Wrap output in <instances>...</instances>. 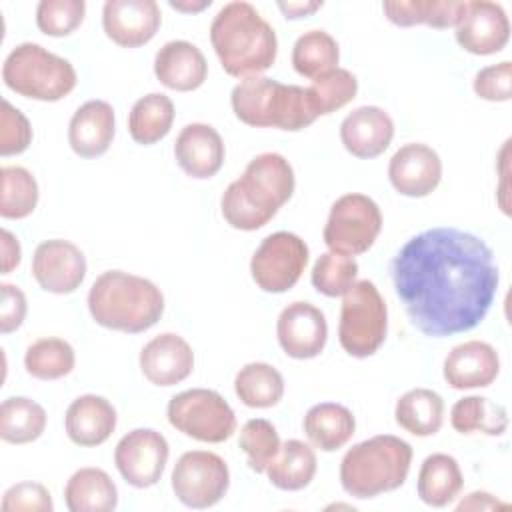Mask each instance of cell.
Here are the masks:
<instances>
[{"mask_svg": "<svg viewBox=\"0 0 512 512\" xmlns=\"http://www.w3.org/2000/svg\"><path fill=\"white\" fill-rule=\"evenodd\" d=\"M390 278L412 326L430 338L476 328L500 282L492 248L452 226L428 228L406 240L390 262Z\"/></svg>", "mask_w": 512, "mask_h": 512, "instance_id": "cell-1", "label": "cell"}, {"mask_svg": "<svg viewBox=\"0 0 512 512\" xmlns=\"http://www.w3.org/2000/svg\"><path fill=\"white\" fill-rule=\"evenodd\" d=\"M294 186V170L282 154H258L248 162L244 174L224 190L222 216L236 230H258L290 200Z\"/></svg>", "mask_w": 512, "mask_h": 512, "instance_id": "cell-2", "label": "cell"}, {"mask_svg": "<svg viewBox=\"0 0 512 512\" xmlns=\"http://www.w3.org/2000/svg\"><path fill=\"white\" fill-rule=\"evenodd\" d=\"M210 42L226 74L250 78L266 72L278 52L274 28L244 0L224 4L212 24Z\"/></svg>", "mask_w": 512, "mask_h": 512, "instance_id": "cell-3", "label": "cell"}, {"mask_svg": "<svg viewBox=\"0 0 512 512\" xmlns=\"http://www.w3.org/2000/svg\"><path fill=\"white\" fill-rule=\"evenodd\" d=\"M88 310L92 320L108 330L138 334L162 318L164 296L148 278L108 270L92 282Z\"/></svg>", "mask_w": 512, "mask_h": 512, "instance_id": "cell-4", "label": "cell"}, {"mask_svg": "<svg viewBox=\"0 0 512 512\" xmlns=\"http://www.w3.org/2000/svg\"><path fill=\"white\" fill-rule=\"evenodd\" d=\"M412 446L394 436L378 434L346 450L340 462V484L352 498L366 500L400 488L410 472Z\"/></svg>", "mask_w": 512, "mask_h": 512, "instance_id": "cell-5", "label": "cell"}, {"mask_svg": "<svg viewBox=\"0 0 512 512\" xmlns=\"http://www.w3.org/2000/svg\"><path fill=\"white\" fill-rule=\"evenodd\" d=\"M230 104L234 116L254 128L298 132L318 118L310 106L306 88L282 84L266 76L240 80L232 88Z\"/></svg>", "mask_w": 512, "mask_h": 512, "instance_id": "cell-6", "label": "cell"}, {"mask_svg": "<svg viewBox=\"0 0 512 512\" xmlns=\"http://www.w3.org/2000/svg\"><path fill=\"white\" fill-rule=\"evenodd\" d=\"M2 80L12 92L40 100L58 102L68 96L78 82L74 66L40 44H18L2 64Z\"/></svg>", "mask_w": 512, "mask_h": 512, "instance_id": "cell-7", "label": "cell"}, {"mask_svg": "<svg viewBox=\"0 0 512 512\" xmlns=\"http://www.w3.org/2000/svg\"><path fill=\"white\" fill-rule=\"evenodd\" d=\"M386 332L388 308L380 290L370 280H356L340 308V346L354 358H368L384 344Z\"/></svg>", "mask_w": 512, "mask_h": 512, "instance_id": "cell-8", "label": "cell"}, {"mask_svg": "<svg viewBox=\"0 0 512 512\" xmlns=\"http://www.w3.org/2000/svg\"><path fill=\"white\" fill-rule=\"evenodd\" d=\"M166 416L172 428L200 442L218 444L236 432L234 410L216 390L208 388H192L172 396Z\"/></svg>", "mask_w": 512, "mask_h": 512, "instance_id": "cell-9", "label": "cell"}, {"mask_svg": "<svg viewBox=\"0 0 512 512\" xmlns=\"http://www.w3.org/2000/svg\"><path fill=\"white\" fill-rule=\"evenodd\" d=\"M382 230V212L366 194L340 196L328 214L322 230L324 244L338 254L358 256L372 248Z\"/></svg>", "mask_w": 512, "mask_h": 512, "instance_id": "cell-10", "label": "cell"}, {"mask_svg": "<svg viewBox=\"0 0 512 512\" xmlns=\"http://www.w3.org/2000/svg\"><path fill=\"white\" fill-rule=\"evenodd\" d=\"M174 496L188 508L218 504L230 486V470L222 456L208 450L184 452L172 470Z\"/></svg>", "mask_w": 512, "mask_h": 512, "instance_id": "cell-11", "label": "cell"}, {"mask_svg": "<svg viewBox=\"0 0 512 512\" xmlns=\"http://www.w3.org/2000/svg\"><path fill=\"white\" fill-rule=\"evenodd\" d=\"M308 264L306 242L292 232L268 234L250 260V274L256 286L270 294L290 290Z\"/></svg>", "mask_w": 512, "mask_h": 512, "instance_id": "cell-12", "label": "cell"}, {"mask_svg": "<svg viewBox=\"0 0 512 512\" xmlns=\"http://www.w3.org/2000/svg\"><path fill=\"white\" fill-rule=\"evenodd\" d=\"M168 456V440L152 428L130 430L114 448V464L134 488L154 486L162 478Z\"/></svg>", "mask_w": 512, "mask_h": 512, "instance_id": "cell-13", "label": "cell"}, {"mask_svg": "<svg viewBox=\"0 0 512 512\" xmlns=\"http://www.w3.org/2000/svg\"><path fill=\"white\" fill-rule=\"evenodd\" d=\"M454 28L460 48L476 56H488L504 50L510 38V20L506 10L488 0L464 2Z\"/></svg>", "mask_w": 512, "mask_h": 512, "instance_id": "cell-14", "label": "cell"}, {"mask_svg": "<svg viewBox=\"0 0 512 512\" xmlns=\"http://www.w3.org/2000/svg\"><path fill=\"white\" fill-rule=\"evenodd\" d=\"M32 276L50 294H72L86 278V256L70 240H44L34 250Z\"/></svg>", "mask_w": 512, "mask_h": 512, "instance_id": "cell-15", "label": "cell"}, {"mask_svg": "<svg viewBox=\"0 0 512 512\" xmlns=\"http://www.w3.org/2000/svg\"><path fill=\"white\" fill-rule=\"evenodd\" d=\"M278 344L286 356L296 360L316 358L328 340V322L320 308L310 302L288 304L276 322Z\"/></svg>", "mask_w": 512, "mask_h": 512, "instance_id": "cell-16", "label": "cell"}, {"mask_svg": "<svg viewBox=\"0 0 512 512\" xmlns=\"http://www.w3.org/2000/svg\"><path fill=\"white\" fill-rule=\"evenodd\" d=\"M160 24L162 14L154 0H108L102 8V28L122 48L148 44Z\"/></svg>", "mask_w": 512, "mask_h": 512, "instance_id": "cell-17", "label": "cell"}, {"mask_svg": "<svg viewBox=\"0 0 512 512\" xmlns=\"http://www.w3.org/2000/svg\"><path fill=\"white\" fill-rule=\"evenodd\" d=\"M440 178V156L422 142L404 144L388 162V180L402 196L424 198L438 188Z\"/></svg>", "mask_w": 512, "mask_h": 512, "instance_id": "cell-18", "label": "cell"}, {"mask_svg": "<svg viewBox=\"0 0 512 512\" xmlns=\"http://www.w3.org/2000/svg\"><path fill=\"white\" fill-rule=\"evenodd\" d=\"M138 362L148 382L156 386H174L192 374L194 352L182 336L164 332L144 344Z\"/></svg>", "mask_w": 512, "mask_h": 512, "instance_id": "cell-19", "label": "cell"}, {"mask_svg": "<svg viewBox=\"0 0 512 512\" xmlns=\"http://www.w3.org/2000/svg\"><path fill=\"white\" fill-rule=\"evenodd\" d=\"M442 374L454 390L486 388L500 374V356L492 344L484 340H468L448 352Z\"/></svg>", "mask_w": 512, "mask_h": 512, "instance_id": "cell-20", "label": "cell"}, {"mask_svg": "<svg viewBox=\"0 0 512 512\" xmlns=\"http://www.w3.org/2000/svg\"><path fill=\"white\" fill-rule=\"evenodd\" d=\"M224 142L218 130L204 122L186 124L174 142V156L184 174L206 180L224 164Z\"/></svg>", "mask_w": 512, "mask_h": 512, "instance_id": "cell-21", "label": "cell"}, {"mask_svg": "<svg viewBox=\"0 0 512 512\" xmlns=\"http://www.w3.org/2000/svg\"><path fill=\"white\" fill-rule=\"evenodd\" d=\"M394 138V120L378 106H360L340 124V140L356 158L380 156Z\"/></svg>", "mask_w": 512, "mask_h": 512, "instance_id": "cell-22", "label": "cell"}, {"mask_svg": "<svg viewBox=\"0 0 512 512\" xmlns=\"http://www.w3.org/2000/svg\"><path fill=\"white\" fill-rule=\"evenodd\" d=\"M154 74L170 90L192 92L204 84L208 64L196 44L170 40L154 56Z\"/></svg>", "mask_w": 512, "mask_h": 512, "instance_id": "cell-23", "label": "cell"}, {"mask_svg": "<svg viewBox=\"0 0 512 512\" xmlns=\"http://www.w3.org/2000/svg\"><path fill=\"white\" fill-rule=\"evenodd\" d=\"M114 132V108L106 100H88L70 118L68 142L80 158H96L110 148Z\"/></svg>", "mask_w": 512, "mask_h": 512, "instance_id": "cell-24", "label": "cell"}, {"mask_svg": "<svg viewBox=\"0 0 512 512\" xmlns=\"http://www.w3.org/2000/svg\"><path fill=\"white\" fill-rule=\"evenodd\" d=\"M116 420V410L104 396L84 394L68 406L64 428L74 444L90 448L110 438L116 428Z\"/></svg>", "mask_w": 512, "mask_h": 512, "instance_id": "cell-25", "label": "cell"}, {"mask_svg": "<svg viewBox=\"0 0 512 512\" xmlns=\"http://www.w3.org/2000/svg\"><path fill=\"white\" fill-rule=\"evenodd\" d=\"M302 428L312 446L320 448L322 452H334L350 442L356 430V420L346 406L336 402H320L306 412Z\"/></svg>", "mask_w": 512, "mask_h": 512, "instance_id": "cell-26", "label": "cell"}, {"mask_svg": "<svg viewBox=\"0 0 512 512\" xmlns=\"http://www.w3.org/2000/svg\"><path fill=\"white\" fill-rule=\"evenodd\" d=\"M464 486L460 464L450 454H430L424 458L418 470L416 490L424 504L444 508L456 500Z\"/></svg>", "mask_w": 512, "mask_h": 512, "instance_id": "cell-27", "label": "cell"}, {"mask_svg": "<svg viewBox=\"0 0 512 512\" xmlns=\"http://www.w3.org/2000/svg\"><path fill=\"white\" fill-rule=\"evenodd\" d=\"M64 500L70 512H110L118 506V488L108 472L88 466L68 478Z\"/></svg>", "mask_w": 512, "mask_h": 512, "instance_id": "cell-28", "label": "cell"}, {"mask_svg": "<svg viewBox=\"0 0 512 512\" xmlns=\"http://www.w3.org/2000/svg\"><path fill=\"white\" fill-rule=\"evenodd\" d=\"M394 420L414 436H434L444 422V400L430 388H412L398 398Z\"/></svg>", "mask_w": 512, "mask_h": 512, "instance_id": "cell-29", "label": "cell"}, {"mask_svg": "<svg viewBox=\"0 0 512 512\" xmlns=\"http://www.w3.org/2000/svg\"><path fill=\"white\" fill-rule=\"evenodd\" d=\"M316 452L302 440H286L278 456L266 468L268 480L278 490L296 492L306 488L316 474Z\"/></svg>", "mask_w": 512, "mask_h": 512, "instance_id": "cell-30", "label": "cell"}, {"mask_svg": "<svg viewBox=\"0 0 512 512\" xmlns=\"http://www.w3.org/2000/svg\"><path fill=\"white\" fill-rule=\"evenodd\" d=\"M464 2L458 0H396L384 2L386 18L402 28L426 24L432 28L456 26Z\"/></svg>", "mask_w": 512, "mask_h": 512, "instance_id": "cell-31", "label": "cell"}, {"mask_svg": "<svg viewBox=\"0 0 512 512\" xmlns=\"http://www.w3.org/2000/svg\"><path fill=\"white\" fill-rule=\"evenodd\" d=\"M174 122V104L162 92H150L138 98L128 114V132L142 146L162 140Z\"/></svg>", "mask_w": 512, "mask_h": 512, "instance_id": "cell-32", "label": "cell"}, {"mask_svg": "<svg viewBox=\"0 0 512 512\" xmlns=\"http://www.w3.org/2000/svg\"><path fill=\"white\" fill-rule=\"evenodd\" d=\"M234 392L248 408H272L284 396V378L272 364L250 362L238 370Z\"/></svg>", "mask_w": 512, "mask_h": 512, "instance_id": "cell-33", "label": "cell"}, {"mask_svg": "<svg viewBox=\"0 0 512 512\" xmlns=\"http://www.w3.org/2000/svg\"><path fill=\"white\" fill-rule=\"evenodd\" d=\"M450 424L460 434L484 432L488 436H502L508 428V412L502 404L484 396H464L454 402Z\"/></svg>", "mask_w": 512, "mask_h": 512, "instance_id": "cell-34", "label": "cell"}, {"mask_svg": "<svg viewBox=\"0 0 512 512\" xmlns=\"http://www.w3.org/2000/svg\"><path fill=\"white\" fill-rule=\"evenodd\" d=\"M46 428V410L26 398L12 396L0 406V438L10 444H28L42 436Z\"/></svg>", "mask_w": 512, "mask_h": 512, "instance_id": "cell-35", "label": "cell"}, {"mask_svg": "<svg viewBox=\"0 0 512 512\" xmlns=\"http://www.w3.org/2000/svg\"><path fill=\"white\" fill-rule=\"evenodd\" d=\"M340 48L326 30H308L294 42L292 66L304 78H316L338 68Z\"/></svg>", "mask_w": 512, "mask_h": 512, "instance_id": "cell-36", "label": "cell"}, {"mask_svg": "<svg viewBox=\"0 0 512 512\" xmlns=\"http://www.w3.org/2000/svg\"><path fill=\"white\" fill-rule=\"evenodd\" d=\"M74 348L62 338H40L26 348L24 368L32 378L58 380L74 370Z\"/></svg>", "mask_w": 512, "mask_h": 512, "instance_id": "cell-37", "label": "cell"}, {"mask_svg": "<svg viewBox=\"0 0 512 512\" xmlns=\"http://www.w3.org/2000/svg\"><path fill=\"white\" fill-rule=\"evenodd\" d=\"M306 92L314 114L326 116L344 108L348 102L356 98L358 80L350 70L334 68L316 76L312 84L306 88Z\"/></svg>", "mask_w": 512, "mask_h": 512, "instance_id": "cell-38", "label": "cell"}, {"mask_svg": "<svg viewBox=\"0 0 512 512\" xmlns=\"http://www.w3.org/2000/svg\"><path fill=\"white\" fill-rule=\"evenodd\" d=\"M0 180V216L8 220H22L30 216L38 204L36 178L22 166H4L0 170Z\"/></svg>", "mask_w": 512, "mask_h": 512, "instance_id": "cell-39", "label": "cell"}, {"mask_svg": "<svg viewBox=\"0 0 512 512\" xmlns=\"http://www.w3.org/2000/svg\"><path fill=\"white\" fill-rule=\"evenodd\" d=\"M356 276L358 262L352 256L338 254L332 250L320 254L310 272L312 286L328 298L344 296L356 282Z\"/></svg>", "mask_w": 512, "mask_h": 512, "instance_id": "cell-40", "label": "cell"}, {"mask_svg": "<svg viewBox=\"0 0 512 512\" xmlns=\"http://www.w3.org/2000/svg\"><path fill=\"white\" fill-rule=\"evenodd\" d=\"M238 446L246 454L250 470L262 474L278 456L282 442L272 422L264 418H252L242 426Z\"/></svg>", "mask_w": 512, "mask_h": 512, "instance_id": "cell-41", "label": "cell"}, {"mask_svg": "<svg viewBox=\"0 0 512 512\" xmlns=\"http://www.w3.org/2000/svg\"><path fill=\"white\" fill-rule=\"evenodd\" d=\"M84 14V0H42L36 6V26L46 36L62 38L82 24Z\"/></svg>", "mask_w": 512, "mask_h": 512, "instance_id": "cell-42", "label": "cell"}, {"mask_svg": "<svg viewBox=\"0 0 512 512\" xmlns=\"http://www.w3.org/2000/svg\"><path fill=\"white\" fill-rule=\"evenodd\" d=\"M0 154L12 156L22 154L32 142V126L28 118L14 108L8 100H2L0 116Z\"/></svg>", "mask_w": 512, "mask_h": 512, "instance_id": "cell-43", "label": "cell"}, {"mask_svg": "<svg viewBox=\"0 0 512 512\" xmlns=\"http://www.w3.org/2000/svg\"><path fill=\"white\" fill-rule=\"evenodd\" d=\"M2 512H52V496L46 486L38 482H18L10 486L0 504Z\"/></svg>", "mask_w": 512, "mask_h": 512, "instance_id": "cell-44", "label": "cell"}, {"mask_svg": "<svg viewBox=\"0 0 512 512\" xmlns=\"http://www.w3.org/2000/svg\"><path fill=\"white\" fill-rule=\"evenodd\" d=\"M472 88L482 100L508 102L512 98V64L504 60L478 70Z\"/></svg>", "mask_w": 512, "mask_h": 512, "instance_id": "cell-45", "label": "cell"}, {"mask_svg": "<svg viewBox=\"0 0 512 512\" xmlns=\"http://www.w3.org/2000/svg\"><path fill=\"white\" fill-rule=\"evenodd\" d=\"M0 294H2V304H0V332L10 334L18 330L26 318V296L24 292L14 286V284H0Z\"/></svg>", "mask_w": 512, "mask_h": 512, "instance_id": "cell-46", "label": "cell"}, {"mask_svg": "<svg viewBox=\"0 0 512 512\" xmlns=\"http://www.w3.org/2000/svg\"><path fill=\"white\" fill-rule=\"evenodd\" d=\"M504 508H508L506 502H502L496 496H492L490 492H482V490L470 492L466 498H462L456 504L458 512H462V510H504Z\"/></svg>", "mask_w": 512, "mask_h": 512, "instance_id": "cell-47", "label": "cell"}, {"mask_svg": "<svg viewBox=\"0 0 512 512\" xmlns=\"http://www.w3.org/2000/svg\"><path fill=\"white\" fill-rule=\"evenodd\" d=\"M0 244H2V274H10L22 260V248L18 238L6 228L0 232Z\"/></svg>", "mask_w": 512, "mask_h": 512, "instance_id": "cell-48", "label": "cell"}, {"mask_svg": "<svg viewBox=\"0 0 512 512\" xmlns=\"http://www.w3.org/2000/svg\"><path fill=\"white\" fill-rule=\"evenodd\" d=\"M278 8L288 20H296L314 14L318 8H322V2H278Z\"/></svg>", "mask_w": 512, "mask_h": 512, "instance_id": "cell-49", "label": "cell"}, {"mask_svg": "<svg viewBox=\"0 0 512 512\" xmlns=\"http://www.w3.org/2000/svg\"><path fill=\"white\" fill-rule=\"evenodd\" d=\"M168 4H170V8L180 10V12H200V10L208 8L212 2L210 0H202V2H174V0H170Z\"/></svg>", "mask_w": 512, "mask_h": 512, "instance_id": "cell-50", "label": "cell"}]
</instances>
